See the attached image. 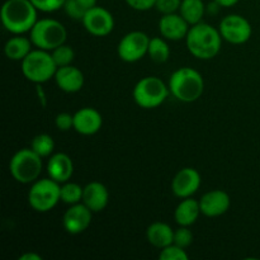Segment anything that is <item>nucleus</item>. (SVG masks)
<instances>
[{"label":"nucleus","instance_id":"obj_31","mask_svg":"<svg viewBox=\"0 0 260 260\" xmlns=\"http://www.w3.org/2000/svg\"><path fill=\"white\" fill-rule=\"evenodd\" d=\"M38 10L43 13H52L63 8L66 0H30Z\"/></svg>","mask_w":260,"mask_h":260},{"label":"nucleus","instance_id":"obj_24","mask_svg":"<svg viewBox=\"0 0 260 260\" xmlns=\"http://www.w3.org/2000/svg\"><path fill=\"white\" fill-rule=\"evenodd\" d=\"M147 53H149L150 58L154 62L162 63L165 61H168V58L170 57V47L164 38H150L149 51H147Z\"/></svg>","mask_w":260,"mask_h":260},{"label":"nucleus","instance_id":"obj_16","mask_svg":"<svg viewBox=\"0 0 260 260\" xmlns=\"http://www.w3.org/2000/svg\"><path fill=\"white\" fill-rule=\"evenodd\" d=\"M103 124L102 114L96 109L85 107L74 114V129L84 136L95 135Z\"/></svg>","mask_w":260,"mask_h":260},{"label":"nucleus","instance_id":"obj_8","mask_svg":"<svg viewBox=\"0 0 260 260\" xmlns=\"http://www.w3.org/2000/svg\"><path fill=\"white\" fill-rule=\"evenodd\" d=\"M61 201V185L56 180L37 179L28 192V203L41 213L52 210Z\"/></svg>","mask_w":260,"mask_h":260},{"label":"nucleus","instance_id":"obj_6","mask_svg":"<svg viewBox=\"0 0 260 260\" xmlns=\"http://www.w3.org/2000/svg\"><path fill=\"white\" fill-rule=\"evenodd\" d=\"M29 33L33 46L45 51L55 50L63 45L68 38V32L62 23L51 18L37 20Z\"/></svg>","mask_w":260,"mask_h":260},{"label":"nucleus","instance_id":"obj_21","mask_svg":"<svg viewBox=\"0 0 260 260\" xmlns=\"http://www.w3.org/2000/svg\"><path fill=\"white\" fill-rule=\"evenodd\" d=\"M147 241L157 249H164L172 245L174 241V231L168 223L154 222L147 228L146 231Z\"/></svg>","mask_w":260,"mask_h":260},{"label":"nucleus","instance_id":"obj_23","mask_svg":"<svg viewBox=\"0 0 260 260\" xmlns=\"http://www.w3.org/2000/svg\"><path fill=\"white\" fill-rule=\"evenodd\" d=\"M206 7L203 0H182L179 14L189 23V25L198 24L202 22Z\"/></svg>","mask_w":260,"mask_h":260},{"label":"nucleus","instance_id":"obj_18","mask_svg":"<svg viewBox=\"0 0 260 260\" xmlns=\"http://www.w3.org/2000/svg\"><path fill=\"white\" fill-rule=\"evenodd\" d=\"M81 202L93 213L101 212L109 202V192L106 185L101 182H91L84 187Z\"/></svg>","mask_w":260,"mask_h":260},{"label":"nucleus","instance_id":"obj_7","mask_svg":"<svg viewBox=\"0 0 260 260\" xmlns=\"http://www.w3.org/2000/svg\"><path fill=\"white\" fill-rule=\"evenodd\" d=\"M9 170L12 177L18 183H35L42 172V157L32 149H22L15 152L10 159Z\"/></svg>","mask_w":260,"mask_h":260},{"label":"nucleus","instance_id":"obj_30","mask_svg":"<svg viewBox=\"0 0 260 260\" xmlns=\"http://www.w3.org/2000/svg\"><path fill=\"white\" fill-rule=\"evenodd\" d=\"M63 10L68 14V17L75 20H83L86 13V10L79 4L78 0H66L65 4H63Z\"/></svg>","mask_w":260,"mask_h":260},{"label":"nucleus","instance_id":"obj_9","mask_svg":"<svg viewBox=\"0 0 260 260\" xmlns=\"http://www.w3.org/2000/svg\"><path fill=\"white\" fill-rule=\"evenodd\" d=\"M150 38L141 30L129 32L119 41L117 53L124 62H136L141 60L149 51Z\"/></svg>","mask_w":260,"mask_h":260},{"label":"nucleus","instance_id":"obj_14","mask_svg":"<svg viewBox=\"0 0 260 260\" xmlns=\"http://www.w3.org/2000/svg\"><path fill=\"white\" fill-rule=\"evenodd\" d=\"M230 196L221 189L210 190L200 200L201 212L207 217H218L225 215L230 208Z\"/></svg>","mask_w":260,"mask_h":260},{"label":"nucleus","instance_id":"obj_3","mask_svg":"<svg viewBox=\"0 0 260 260\" xmlns=\"http://www.w3.org/2000/svg\"><path fill=\"white\" fill-rule=\"evenodd\" d=\"M170 93L183 103L198 101L205 90V80L197 70L192 68H180L170 75Z\"/></svg>","mask_w":260,"mask_h":260},{"label":"nucleus","instance_id":"obj_25","mask_svg":"<svg viewBox=\"0 0 260 260\" xmlns=\"http://www.w3.org/2000/svg\"><path fill=\"white\" fill-rule=\"evenodd\" d=\"M84 188L79 185L78 183L66 182L61 185V201L66 205H76L83 201Z\"/></svg>","mask_w":260,"mask_h":260},{"label":"nucleus","instance_id":"obj_15","mask_svg":"<svg viewBox=\"0 0 260 260\" xmlns=\"http://www.w3.org/2000/svg\"><path fill=\"white\" fill-rule=\"evenodd\" d=\"M189 23L180 14H162L159 20L160 35L169 41H180L187 37L189 30Z\"/></svg>","mask_w":260,"mask_h":260},{"label":"nucleus","instance_id":"obj_12","mask_svg":"<svg viewBox=\"0 0 260 260\" xmlns=\"http://www.w3.org/2000/svg\"><path fill=\"white\" fill-rule=\"evenodd\" d=\"M93 212L84 203H76L70 206L62 217V225L66 233L71 235H79L90 226Z\"/></svg>","mask_w":260,"mask_h":260},{"label":"nucleus","instance_id":"obj_17","mask_svg":"<svg viewBox=\"0 0 260 260\" xmlns=\"http://www.w3.org/2000/svg\"><path fill=\"white\" fill-rule=\"evenodd\" d=\"M55 81L58 88L65 93H78L84 86V74L73 65L57 68L55 74Z\"/></svg>","mask_w":260,"mask_h":260},{"label":"nucleus","instance_id":"obj_2","mask_svg":"<svg viewBox=\"0 0 260 260\" xmlns=\"http://www.w3.org/2000/svg\"><path fill=\"white\" fill-rule=\"evenodd\" d=\"M38 9L30 0H7L2 7L3 25L13 35L30 32L37 22Z\"/></svg>","mask_w":260,"mask_h":260},{"label":"nucleus","instance_id":"obj_10","mask_svg":"<svg viewBox=\"0 0 260 260\" xmlns=\"http://www.w3.org/2000/svg\"><path fill=\"white\" fill-rule=\"evenodd\" d=\"M222 40L233 45H243L250 40L253 28L249 20L243 15L230 14L223 18L218 27Z\"/></svg>","mask_w":260,"mask_h":260},{"label":"nucleus","instance_id":"obj_28","mask_svg":"<svg viewBox=\"0 0 260 260\" xmlns=\"http://www.w3.org/2000/svg\"><path fill=\"white\" fill-rule=\"evenodd\" d=\"M160 260H188V256L185 249L180 248V246L172 244V245L167 246V248L161 249L159 254Z\"/></svg>","mask_w":260,"mask_h":260},{"label":"nucleus","instance_id":"obj_5","mask_svg":"<svg viewBox=\"0 0 260 260\" xmlns=\"http://www.w3.org/2000/svg\"><path fill=\"white\" fill-rule=\"evenodd\" d=\"M56 66L52 55L48 51L32 50L22 61V73L27 80L36 84H42L55 78Z\"/></svg>","mask_w":260,"mask_h":260},{"label":"nucleus","instance_id":"obj_11","mask_svg":"<svg viewBox=\"0 0 260 260\" xmlns=\"http://www.w3.org/2000/svg\"><path fill=\"white\" fill-rule=\"evenodd\" d=\"M81 22H83L84 28L95 37L108 36L114 28V18L112 13L106 8L98 7V5L86 10Z\"/></svg>","mask_w":260,"mask_h":260},{"label":"nucleus","instance_id":"obj_13","mask_svg":"<svg viewBox=\"0 0 260 260\" xmlns=\"http://www.w3.org/2000/svg\"><path fill=\"white\" fill-rule=\"evenodd\" d=\"M201 187V174L193 168H183L175 174L172 182V192L175 197H192Z\"/></svg>","mask_w":260,"mask_h":260},{"label":"nucleus","instance_id":"obj_29","mask_svg":"<svg viewBox=\"0 0 260 260\" xmlns=\"http://www.w3.org/2000/svg\"><path fill=\"white\" fill-rule=\"evenodd\" d=\"M193 243V233L187 226H180L178 230L174 231V241L173 244L180 246L183 249H187Z\"/></svg>","mask_w":260,"mask_h":260},{"label":"nucleus","instance_id":"obj_33","mask_svg":"<svg viewBox=\"0 0 260 260\" xmlns=\"http://www.w3.org/2000/svg\"><path fill=\"white\" fill-rule=\"evenodd\" d=\"M55 124L57 127V129H60L62 132L74 128V114L71 116V114L66 113V112L58 113L55 118Z\"/></svg>","mask_w":260,"mask_h":260},{"label":"nucleus","instance_id":"obj_27","mask_svg":"<svg viewBox=\"0 0 260 260\" xmlns=\"http://www.w3.org/2000/svg\"><path fill=\"white\" fill-rule=\"evenodd\" d=\"M51 55H52V58L57 68L71 65V62L74 61V57H75V52H74L73 47L69 45H65V43L51 51Z\"/></svg>","mask_w":260,"mask_h":260},{"label":"nucleus","instance_id":"obj_32","mask_svg":"<svg viewBox=\"0 0 260 260\" xmlns=\"http://www.w3.org/2000/svg\"><path fill=\"white\" fill-rule=\"evenodd\" d=\"M182 0H156L155 8L161 14H172L179 10Z\"/></svg>","mask_w":260,"mask_h":260},{"label":"nucleus","instance_id":"obj_19","mask_svg":"<svg viewBox=\"0 0 260 260\" xmlns=\"http://www.w3.org/2000/svg\"><path fill=\"white\" fill-rule=\"evenodd\" d=\"M47 173L51 179L62 184L70 180L74 173V162L68 154L57 152L48 159Z\"/></svg>","mask_w":260,"mask_h":260},{"label":"nucleus","instance_id":"obj_34","mask_svg":"<svg viewBox=\"0 0 260 260\" xmlns=\"http://www.w3.org/2000/svg\"><path fill=\"white\" fill-rule=\"evenodd\" d=\"M124 2L127 3L128 7L135 10H139V12L150 10L151 8H155V4H156V0H124Z\"/></svg>","mask_w":260,"mask_h":260},{"label":"nucleus","instance_id":"obj_4","mask_svg":"<svg viewBox=\"0 0 260 260\" xmlns=\"http://www.w3.org/2000/svg\"><path fill=\"white\" fill-rule=\"evenodd\" d=\"M169 85L157 76H146L137 81L132 96L135 103L144 109H154L161 106L169 95Z\"/></svg>","mask_w":260,"mask_h":260},{"label":"nucleus","instance_id":"obj_36","mask_svg":"<svg viewBox=\"0 0 260 260\" xmlns=\"http://www.w3.org/2000/svg\"><path fill=\"white\" fill-rule=\"evenodd\" d=\"M220 7L223 8H231L234 5H236L239 3V0H215Z\"/></svg>","mask_w":260,"mask_h":260},{"label":"nucleus","instance_id":"obj_35","mask_svg":"<svg viewBox=\"0 0 260 260\" xmlns=\"http://www.w3.org/2000/svg\"><path fill=\"white\" fill-rule=\"evenodd\" d=\"M78 2H79V4L84 8V9L89 10V9H91L93 7H95L98 0H78Z\"/></svg>","mask_w":260,"mask_h":260},{"label":"nucleus","instance_id":"obj_20","mask_svg":"<svg viewBox=\"0 0 260 260\" xmlns=\"http://www.w3.org/2000/svg\"><path fill=\"white\" fill-rule=\"evenodd\" d=\"M200 201L193 200L192 197H188L182 200V202L177 206L174 211V218L179 226H192L196 223L201 215Z\"/></svg>","mask_w":260,"mask_h":260},{"label":"nucleus","instance_id":"obj_26","mask_svg":"<svg viewBox=\"0 0 260 260\" xmlns=\"http://www.w3.org/2000/svg\"><path fill=\"white\" fill-rule=\"evenodd\" d=\"M30 149H32L36 154L40 155L41 157L51 156V154H52L53 150H55V141H53V139L50 135L40 134L37 135V136H35V139L32 140Z\"/></svg>","mask_w":260,"mask_h":260},{"label":"nucleus","instance_id":"obj_22","mask_svg":"<svg viewBox=\"0 0 260 260\" xmlns=\"http://www.w3.org/2000/svg\"><path fill=\"white\" fill-rule=\"evenodd\" d=\"M32 41L30 38L23 37L22 35H15L9 38L4 46V52L9 60L23 61L25 56L32 51Z\"/></svg>","mask_w":260,"mask_h":260},{"label":"nucleus","instance_id":"obj_1","mask_svg":"<svg viewBox=\"0 0 260 260\" xmlns=\"http://www.w3.org/2000/svg\"><path fill=\"white\" fill-rule=\"evenodd\" d=\"M188 51L200 60H211L216 57L221 50L222 36L220 30L208 23H198L190 25L185 37Z\"/></svg>","mask_w":260,"mask_h":260},{"label":"nucleus","instance_id":"obj_37","mask_svg":"<svg viewBox=\"0 0 260 260\" xmlns=\"http://www.w3.org/2000/svg\"><path fill=\"white\" fill-rule=\"evenodd\" d=\"M19 260H42V256L36 253H25L19 256Z\"/></svg>","mask_w":260,"mask_h":260}]
</instances>
